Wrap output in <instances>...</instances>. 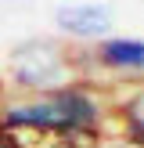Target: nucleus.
Returning a JSON list of instances; mask_svg holds the SVG:
<instances>
[{
	"label": "nucleus",
	"mask_w": 144,
	"mask_h": 148,
	"mask_svg": "<svg viewBox=\"0 0 144 148\" xmlns=\"http://www.w3.org/2000/svg\"><path fill=\"white\" fill-rule=\"evenodd\" d=\"M76 79H83L76 58L58 40H29L11 54V83L22 94H47Z\"/></svg>",
	"instance_id": "nucleus-1"
},
{
	"label": "nucleus",
	"mask_w": 144,
	"mask_h": 148,
	"mask_svg": "<svg viewBox=\"0 0 144 148\" xmlns=\"http://www.w3.org/2000/svg\"><path fill=\"white\" fill-rule=\"evenodd\" d=\"M94 62L115 79H144V40L137 36H101L94 43Z\"/></svg>",
	"instance_id": "nucleus-2"
},
{
	"label": "nucleus",
	"mask_w": 144,
	"mask_h": 148,
	"mask_svg": "<svg viewBox=\"0 0 144 148\" xmlns=\"http://www.w3.org/2000/svg\"><path fill=\"white\" fill-rule=\"evenodd\" d=\"M54 25L72 40H101L112 29V11L105 4H65L58 7Z\"/></svg>",
	"instance_id": "nucleus-3"
},
{
	"label": "nucleus",
	"mask_w": 144,
	"mask_h": 148,
	"mask_svg": "<svg viewBox=\"0 0 144 148\" xmlns=\"http://www.w3.org/2000/svg\"><path fill=\"white\" fill-rule=\"evenodd\" d=\"M112 123H119V137L144 148V83L133 87L126 98L112 101Z\"/></svg>",
	"instance_id": "nucleus-4"
},
{
	"label": "nucleus",
	"mask_w": 144,
	"mask_h": 148,
	"mask_svg": "<svg viewBox=\"0 0 144 148\" xmlns=\"http://www.w3.org/2000/svg\"><path fill=\"white\" fill-rule=\"evenodd\" d=\"M0 148H25V145H22V137H18V134H11V130L0 127Z\"/></svg>",
	"instance_id": "nucleus-5"
}]
</instances>
